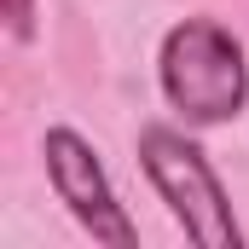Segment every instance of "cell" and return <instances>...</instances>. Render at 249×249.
Returning a JSON list of instances; mask_svg holds the SVG:
<instances>
[{
    "label": "cell",
    "mask_w": 249,
    "mask_h": 249,
    "mask_svg": "<svg viewBox=\"0 0 249 249\" xmlns=\"http://www.w3.org/2000/svg\"><path fill=\"white\" fill-rule=\"evenodd\" d=\"M139 162H145L157 197L168 203V214L186 226L191 244H203V249H238L244 244V232L232 220V197H226L214 162L203 157V145L191 133H180L168 122L139 127Z\"/></svg>",
    "instance_id": "7a4b0ae2"
},
{
    "label": "cell",
    "mask_w": 249,
    "mask_h": 249,
    "mask_svg": "<svg viewBox=\"0 0 249 249\" xmlns=\"http://www.w3.org/2000/svg\"><path fill=\"white\" fill-rule=\"evenodd\" d=\"M6 29H12V41H29L35 35V0H6Z\"/></svg>",
    "instance_id": "277c9868"
},
{
    "label": "cell",
    "mask_w": 249,
    "mask_h": 249,
    "mask_svg": "<svg viewBox=\"0 0 249 249\" xmlns=\"http://www.w3.org/2000/svg\"><path fill=\"white\" fill-rule=\"evenodd\" d=\"M41 157H47V180L58 191V203L81 220V232H93V244H110V249H133L139 244L127 209L116 203V186H110L99 151L75 127H47Z\"/></svg>",
    "instance_id": "3957f363"
},
{
    "label": "cell",
    "mask_w": 249,
    "mask_h": 249,
    "mask_svg": "<svg viewBox=\"0 0 249 249\" xmlns=\"http://www.w3.org/2000/svg\"><path fill=\"white\" fill-rule=\"evenodd\" d=\"M157 81L162 99L186 116L191 127H220L249 105V58L244 41L214 23V18H186L162 35L157 53Z\"/></svg>",
    "instance_id": "6da1fadb"
}]
</instances>
